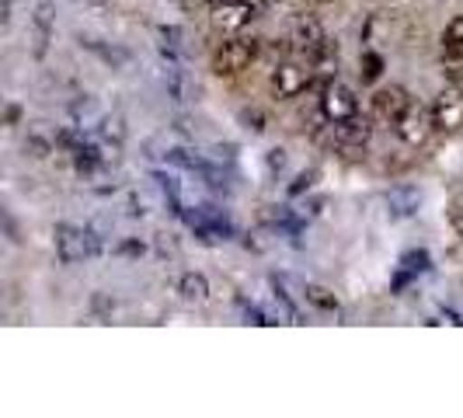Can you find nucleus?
<instances>
[{
	"instance_id": "obj_17",
	"label": "nucleus",
	"mask_w": 463,
	"mask_h": 418,
	"mask_svg": "<svg viewBox=\"0 0 463 418\" xmlns=\"http://www.w3.org/2000/svg\"><path fill=\"white\" fill-rule=\"evenodd\" d=\"M303 300L321 307V310H338V297L325 286H303Z\"/></svg>"
},
{
	"instance_id": "obj_24",
	"label": "nucleus",
	"mask_w": 463,
	"mask_h": 418,
	"mask_svg": "<svg viewBox=\"0 0 463 418\" xmlns=\"http://www.w3.org/2000/svg\"><path fill=\"white\" fill-rule=\"evenodd\" d=\"M310 178H314V175H300V178H297V185H289V192L297 195V192H303V188H310Z\"/></svg>"
},
{
	"instance_id": "obj_19",
	"label": "nucleus",
	"mask_w": 463,
	"mask_h": 418,
	"mask_svg": "<svg viewBox=\"0 0 463 418\" xmlns=\"http://www.w3.org/2000/svg\"><path fill=\"white\" fill-rule=\"evenodd\" d=\"M237 307H241V310H244V318H248V321H251V325H276V321H272V318H269V314H265V310H261V307H258V303L237 300Z\"/></svg>"
},
{
	"instance_id": "obj_12",
	"label": "nucleus",
	"mask_w": 463,
	"mask_h": 418,
	"mask_svg": "<svg viewBox=\"0 0 463 418\" xmlns=\"http://www.w3.org/2000/svg\"><path fill=\"white\" fill-rule=\"evenodd\" d=\"M32 28H35V56L43 60L49 49V39H52V28H56V14H52V4L43 0L32 14Z\"/></svg>"
},
{
	"instance_id": "obj_28",
	"label": "nucleus",
	"mask_w": 463,
	"mask_h": 418,
	"mask_svg": "<svg viewBox=\"0 0 463 418\" xmlns=\"http://www.w3.org/2000/svg\"><path fill=\"white\" fill-rule=\"evenodd\" d=\"M307 4H331V0H307Z\"/></svg>"
},
{
	"instance_id": "obj_25",
	"label": "nucleus",
	"mask_w": 463,
	"mask_h": 418,
	"mask_svg": "<svg viewBox=\"0 0 463 418\" xmlns=\"http://www.w3.org/2000/svg\"><path fill=\"white\" fill-rule=\"evenodd\" d=\"M118 252H122V255H137V252H143V244H133V241H126Z\"/></svg>"
},
{
	"instance_id": "obj_3",
	"label": "nucleus",
	"mask_w": 463,
	"mask_h": 418,
	"mask_svg": "<svg viewBox=\"0 0 463 418\" xmlns=\"http://www.w3.org/2000/svg\"><path fill=\"white\" fill-rule=\"evenodd\" d=\"M269 88L276 98L289 101V98H300L307 88H314V70L310 63H297V60H279L269 77Z\"/></svg>"
},
{
	"instance_id": "obj_26",
	"label": "nucleus",
	"mask_w": 463,
	"mask_h": 418,
	"mask_svg": "<svg viewBox=\"0 0 463 418\" xmlns=\"http://www.w3.org/2000/svg\"><path fill=\"white\" fill-rule=\"evenodd\" d=\"M18 116H22V109H18V105H7V126H14Z\"/></svg>"
},
{
	"instance_id": "obj_6",
	"label": "nucleus",
	"mask_w": 463,
	"mask_h": 418,
	"mask_svg": "<svg viewBox=\"0 0 463 418\" xmlns=\"http://www.w3.org/2000/svg\"><path fill=\"white\" fill-rule=\"evenodd\" d=\"M408 105H411V98H408L404 88H397V84L380 88L370 101V119L373 122H380V126H397L401 116L408 112Z\"/></svg>"
},
{
	"instance_id": "obj_13",
	"label": "nucleus",
	"mask_w": 463,
	"mask_h": 418,
	"mask_svg": "<svg viewBox=\"0 0 463 418\" xmlns=\"http://www.w3.org/2000/svg\"><path fill=\"white\" fill-rule=\"evenodd\" d=\"M325 28H321V22L317 18H310V14H300L297 22H293V43L307 52V49H314L317 43H325Z\"/></svg>"
},
{
	"instance_id": "obj_22",
	"label": "nucleus",
	"mask_w": 463,
	"mask_h": 418,
	"mask_svg": "<svg viewBox=\"0 0 463 418\" xmlns=\"http://www.w3.org/2000/svg\"><path fill=\"white\" fill-rule=\"evenodd\" d=\"M241 119H244V122H248V129H255V133L265 129V116H261V112H241Z\"/></svg>"
},
{
	"instance_id": "obj_4",
	"label": "nucleus",
	"mask_w": 463,
	"mask_h": 418,
	"mask_svg": "<svg viewBox=\"0 0 463 418\" xmlns=\"http://www.w3.org/2000/svg\"><path fill=\"white\" fill-rule=\"evenodd\" d=\"M401 143H408V147H425L429 137L439 129L436 126V116H432V105H421V101H411L408 105V112L401 116V122L394 126Z\"/></svg>"
},
{
	"instance_id": "obj_16",
	"label": "nucleus",
	"mask_w": 463,
	"mask_h": 418,
	"mask_svg": "<svg viewBox=\"0 0 463 418\" xmlns=\"http://www.w3.org/2000/svg\"><path fill=\"white\" fill-rule=\"evenodd\" d=\"M425 269H429V255H425V252H408V255L401 258V276H397V286H404L408 276L425 272Z\"/></svg>"
},
{
	"instance_id": "obj_8",
	"label": "nucleus",
	"mask_w": 463,
	"mask_h": 418,
	"mask_svg": "<svg viewBox=\"0 0 463 418\" xmlns=\"http://www.w3.org/2000/svg\"><path fill=\"white\" fill-rule=\"evenodd\" d=\"M370 119H342V122H331L327 126V139L338 147V150H359V147H366V139H370Z\"/></svg>"
},
{
	"instance_id": "obj_11",
	"label": "nucleus",
	"mask_w": 463,
	"mask_h": 418,
	"mask_svg": "<svg viewBox=\"0 0 463 418\" xmlns=\"http://www.w3.org/2000/svg\"><path fill=\"white\" fill-rule=\"evenodd\" d=\"M255 14L258 11L248 4V0H227V4L213 7V24L223 28V32H237V28H244V24L251 22Z\"/></svg>"
},
{
	"instance_id": "obj_5",
	"label": "nucleus",
	"mask_w": 463,
	"mask_h": 418,
	"mask_svg": "<svg viewBox=\"0 0 463 418\" xmlns=\"http://www.w3.org/2000/svg\"><path fill=\"white\" fill-rule=\"evenodd\" d=\"M178 216H182L203 241H227V237L233 233L227 213H220L216 206H185Z\"/></svg>"
},
{
	"instance_id": "obj_20",
	"label": "nucleus",
	"mask_w": 463,
	"mask_h": 418,
	"mask_svg": "<svg viewBox=\"0 0 463 418\" xmlns=\"http://www.w3.org/2000/svg\"><path fill=\"white\" fill-rule=\"evenodd\" d=\"M383 70V60L376 52H363V81H376Z\"/></svg>"
},
{
	"instance_id": "obj_27",
	"label": "nucleus",
	"mask_w": 463,
	"mask_h": 418,
	"mask_svg": "<svg viewBox=\"0 0 463 418\" xmlns=\"http://www.w3.org/2000/svg\"><path fill=\"white\" fill-rule=\"evenodd\" d=\"M248 4H251V7H255L258 14H261V11H269V7L276 4V0H248Z\"/></svg>"
},
{
	"instance_id": "obj_21",
	"label": "nucleus",
	"mask_w": 463,
	"mask_h": 418,
	"mask_svg": "<svg viewBox=\"0 0 463 418\" xmlns=\"http://www.w3.org/2000/svg\"><path fill=\"white\" fill-rule=\"evenodd\" d=\"M449 223L457 227V233L463 237V199H457L453 206H449Z\"/></svg>"
},
{
	"instance_id": "obj_23",
	"label": "nucleus",
	"mask_w": 463,
	"mask_h": 418,
	"mask_svg": "<svg viewBox=\"0 0 463 418\" xmlns=\"http://www.w3.org/2000/svg\"><path fill=\"white\" fill-rule=\"evenodd\" d=\"M282 164H286V150H272V154H269V167L276 171V167H282Z\"/></svg>"
},
{
	"instance_id": "obj_7",
	"label": "nucleus",
	"mask_w": 463,
	"mask_h": 418,
	"mask_svg": "<svg viewBox=\"0 0 463 418\" xmlns=\"http://www.w3.org/2000/svg\"><path fill=\"white\" fill-rule=\"evenodd\" d=\"M321 112H325L327 122H342V119H355L359 116V98L352 88L345 84H327L325 91H321Z\"/></svg>"
},
{
	"instance_id": "obj_1",
	"label": "nucleus",
	"mask_w": 463,
	"mask_h": 418,
	"mask_svg": "<svg viewBox=\"0 0 463 418\" xmlns=\"http://www.w3.org/2000/svg\"><path fill=\"white\" fill-rule=\"evenodd\" d=\"M105 241L94 227H77V223H60L56 227V255L63 265H77L84 258L101 255Z\"/></svg>"
},
{
	"instance_id": "obj_10",
	"label": "nucleus",
	"mask_w": 463,
	"mask_h": 418,
	"mask_svg": "<svg viewBox=\"0 0 463 418\" xmlns=\"http://www.w3.org/2000/svg\"><path fill=\"white\" fill-rule=\"evenodd\" d=\"M307 63L314 70V84L325 91L327 84H331V77H335V70H338V43L325 39L314 49H307Z\"/></svg>"
},
{
	"instance_id": "obj_18",
	"label": "nucleus",
	"mask_w": 463,
	"mask_h": 418,
	"mask_svg": "<svg viewBox=\"0 0 463 418\" xmlns=\"http://www.w3.org/2000/svg\"><path fill=\"white\" fill-rule=\"evenodd\" d=\"M463 49V18H453L442 32V52H457Z\"/></svg>"
},
{
	"instance_id": "obj_14",
	"label": "nucleus",
	"mask_w": 463,
	"mask_h": 418,
	"mask_svg": "<svg viewBox=\"0 0 463 418\" xmlns=\"http://www.w3.org/2000/svg\"><path fill=\"white\" fill-rule=\"evenodd\" d=\"M421 203V195H418L415 188H397L387 195V213H391V220H404V216H411Z\"/></svg>"
},
{
	"instance_id": "obj_15",
	"label": "nucleus",
	"mask_w": 463,
	"mask_h": 418,
	"mask_svg": "<svg viewBox=\"0 0 463 418\" xmlns=\"http://www.w3.org/2000/svg\"><path fill=\"white\" fill-rule=\"evenodd\" d=\"M178 293H182L188 303H203L209 297L206 276H203V272H185V276L178 279Z\"/></svg>"
},
{
	"instance_id": "obj_2",
	"label": "nucleus",
	"mask_w": 463,
	"mask_h": 418,
	"mask_svg": "<svg viewBox=\"0 0 463 418\" xmlns=\"http://www.w3.org/2000/svg\"><path fill=\"white\" fill-rule=\"evenodd\" d=\"M258 52H261L258 39H244V35L227 39L223 46L216 49V56H213V73L216 77H237V73H244L255 63Z\"/></svg>"
},
{
	"instance_id": "obj_9",
	"label": "nucleus",
	"mask_w": 463,
	"mask_h": 418,
	"mask_svg": "<svg viewBox=\"0 0 463 418\" xmlns=\"http://www.w3.org/2000/svg\"><path fill=\"white\" fill-rule=\"evenodd\" d=\"M432 116L439 129H457L463 122V81H453L446 91L432 101Z\"/></svg>"
}]
</instances>
